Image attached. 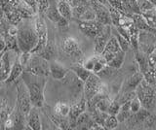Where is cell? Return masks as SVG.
Returning a JSON list of instances; mask_svg holds the SVG:
<instances>
[{"label": "cell", "instance_id": "cell-51", "mask_svg": "<svg viewBox=\"0 0 156 130\" xmlns=\"http://www.w3.org/2000/svg\"><path fill=\"white\" fill-rule=\"evenodd\" d=\"M154 48H156V44H155V45H154Z\"/></svg>", "mask_w": 156, "mask_h": 130}, {"label": "cell", "instance_id": "cell-53", "mask_svg": "<svg viewBox=\"0 0 156 130\" xmlns=\"http://www.w3.org/2000/svg\"><path fill=\"white\" fill-rule=\"evenodd\" d=\"M89 1H90V0H89Z\"/></svg>", "mask_w": 156, "mask_h": 130}, {"label": "cell", "instance_id": "cell-37", "mask_svg": "<svg viewBox=\"0 0 156 130\" xmlns=\"http://www.w3.org/2000/svg\"><path fill=\"white\" fill-rule=\"evenodd\" d=\"M32 54L31 52H21V55H20L19 56V61L20 63H21V65L23 66V68L24 70V68L27 67V65L28 64V61L29 59H30Z\"/></svg>", "mask_w": 156, "mask_h": 130}, {"label": "cell", "instance_id": "cell-25", "mask_svg": "<svg viewBox=\"0 0 156 130\" xmlns=\"http://www.w3.org/2000/svg\"><path fill=\"white\" fill-rule=\"evenodd\" d=\"M105 52H111V54H117L119 51H121V48L119 46V43L117 41L116 37L113 35L111 36L108 41H107L106 45H105Z\"/></svg>", "mask_w": 156, "mask_h": 130}, {"label": "cell", "instance_id": "cell-44", "mask_svg": "<svg viewBox=\"0 0 156 130\" xmlns=\"http://www.w3.org/2000/svg\"><path fill=\"white\" fill-rule=\"evenodd\" d=\"M5 51H6V44H5L4 38L0 35V55H1Z\"/></svg>", "mask_w": 156, "mask_h": 130}, {"label": "cell", "instance_id": "cell-46", "mask_svg": "<svg viewBox=\"0 0 156 130\" xmlns=\"http://www.w3.org/2000/svg\"><path fill=\"white\" fill-rule=\"evenodd\" d=\"M97 1L98 2H99V3H101V4H102V5H107V3H108V2H107V0H97Z\"/></svg>", "mask_w": 156, "mask_h": 130}, {"label": "cell", "instance_id": "cell-45", "mask_svg": "<svg viewBox=\"0 0 156 130\" xmlns=\"http://www.w3.org/2000/svg\"><path fill=\"white\" fill-rule=\"evenodd\" d=\"M4 17V10H3V6L0 4V22H1L2 18Z\"/></svg>", "mask_w": 156, "mask_h": 130}, {"label": "cell", "instance_id": "cell-24", "mask_svg": "<svg viewBox=\"0 0 156 130\" xmlns=\"http://www.w3.org/2000/svg\"><path fill=\"white\" fill-rule=\"evenodd\" d=\"M124 60H125V52L121 50L117 52L113 58L107 63V65H109L110 67H112V68H114V69H119L122 67V65H123Z\"/></svg>", "mask_w": 156, "mask_h": 130}, {"label": "cell", "instance_id": "cell-52", "mask_svg": "<svg viewBox=\"0 0 156 130\" xmlns=\"http://www.w3.org/2000/svg\"><path fill=\"white\" fill-rule=\"evenodd\" d=\"M155 75H156V72H155Z\"/></svg>", "mask_w": 156, "mask_h": 130}, {"label": "cell", "instance_id": "cell-39", "mask_svg": "<svg viewBox=\"0 0 156 130\" xmlns=\"http://www.w3.org/2000/svg\"><path fill=\"white\" fill-rule=\"evenodd\" d=\"M37 1V8H38V13L40 15H43L46 12L48 7L50 6L49 0H36Z\"/></svg>", "mask_w": 156, "mask_h": 130}, {"label": "cell", "instance_id": "cell-30", "mask_svg": "<svg viewBox=\"0 0 156 130\" xmlns=\"http://www.w3.org/2000/svg\"><path fill=\"white\" fill-rule=\"evenodd\" d=\"M115 33L116 34L114 35L115 37H116V39H117V41H118V43H119V46H120V48H121V50L122 51H124L125 52L129 50V48H130V42L126 39L125 37H123L122 36L120 33L118 32V31H115Z\"/></svg>", "mask_w": 156, "mask_h": 130}, {"label": "cell", "instance_id": "cell-50", "mask_svg": "<svg viewBox=\"0 0 156 130\" xmlns=\"http://www.w3.org/2000/svg\"><path fill=\"white\" fill-rule=\"evenodd\" d=\"M67 1H68V2H69V3H70V1H71V0H67Z\"/></svg>", "mask_w": 156, "mask_h": 130}, {"label": "cell", "instance_id": "cell-4", "mask_svg": "<svg viewBox=\"0 0 156 130\" xmlns=\"http://www.w3.org/2000/svg\"><path fill=\"white\" fill-rule=\"evenodd\" d=\"M24 70L38 76L47 77L48 75H50V63L48 60L38 55L37 54H32L30 59L28 61V64L24 68Z\"/></svg>", "mask_w": 156, "mask_h": 130}, {"label": "cell", "instance_id": "cell-8", "mask_svg": "<svg viewBox=\"0 0 156 130\" xmlns=\"http://www.w3.org/2000/svg\"><path fill=\"white\" fill-rule=\"evenodd\" d=\"M90 4L96 13V20L98 22L104 25H112L109 9H107L105 5H102V4L99 3L97 0H90Z\"/></svg>", "mask_w": 156, "mask_h": 130}, {"label": "cell", "instance_id": "cell-41", "mask_svg": "<svg viewBox=\"0 0 156 130\" xmlns=\"http://www.w3.org/2000/svg\"><path fill=\"white\" fill-rule=\"evenodd\" d=\"M94 65H95V57L94 56L91 57L89 59H87L84 63H83V66H84L86 69L91 71L92 73H93V69H94Z\"/></svg>", "mask_w": 156, "mask_h": 130}, {"label": "cell", "instance_id": "cell-17", "mask_svg": "<svg viewBox=\"0 0 156 130\" xmlns=\"http://www.w3.org/2000/svg\"><path fill=\"white\" fill-rule=\"evenodd\" d=\"M23 72V66L21 65V63H20L19 61V57H16V59H15L14 63L12 65V68H11V72H10V75L8 77L7 81L5 82V83H13V82H15L16 80H18L20 77L22 76Z\"/></svg>", "mask_w": 156, "mask_h": 130}, {"label": "cell", "instance_id": "cell-43", "mask_svg": "<svg viewBox=\"0 0 156 130\" xmlns=\"http://www.w3.org/2000/svg\"><path fill=\"white\" fill-rule=\"evenodd\" d=\"M24 2H26L27 5L30 6L34 11L36 13H38V8H37V1L36 0H23Z\"/></svg>", "mask_w": 156, "mask_h": 130}, {"label": "cell", "instance_id": "cell-19", "mask_svg": "<svg viewBox=\"0 0 156 130\" xmlns=\"http://www.w3.org/2000/svg\"><path fill=\"white\" fill-rule=\"evenodd\" d=\"M136 60L139 64V69L143 74H145L146 72H148L149 64H148V57L146 56L144 52H136Z\"/></svg>", "mask_w": 156, "mask_h": 130}, {"label": "cell", "instance_id": "cell-15", "mask_svg": "<svg viewBox=\"0 0 156 130\" xmlns=\"http://www.w3.org/2000/svg\"><path fill=\"white\" fill-rule=\"evenodd\" d=\"M68 73H69V70L58 62L52 61L50 63V75L53 79L58 81L63 80Z\"/></svg>", "mask_w": 156, "mask_h": 130}, {"label": "cell", "instance_id": "cell-11", "mask_svg": "<svg viewBox=\"0 0 156 130\" xmlns=\"http://www.w3.org/2000/svg\"><path fill=\"white\" fill-rule=\"evenodd\" d=\"M79 25V29L84 33V34L90 38H95L98 33H99L101 28L104 27V25H101L97 20L94 21H89V22H84V21H79L78 22Z\"/></svg>", "mask_w": 156, "mask_h": 130}, {"label": "cell", "instance_id": "cell-2", "mask_svg": "<svg viewBox=\"0 0 156 130\" xmlns=\"http://www.w3.org/2000/svg\"><path fill=\"white\" fill-rule=\"evenodd\" d=\"M17 26L18 32L16 38L20 52H31L38 42L35 26H32L29 23L22 25L21 22Z\"/></svg>", "mask_w": 156, "mask_h": 130}, {"label": "cell", "instance_id": "cell-35", "mask_svg": "<svg viewBox=\"0 0 156 130\" xmlns=\"http://www.w3.org/2000/svg\"><path fill=\"white\" fill-rule=\"evenodd\" d=\"M131 115H132V112L130 110H124L120 108V111L118 112V114L116 115V118L118 119L119 122H123L128 118H130Z\"/></svg>", "mask_w": 156, "mask_h": 130}, {"label": "cell", "instance_id": "cell-1", "mask_svg": "<svg viewBox=\"0 0 156 130\" xmlns=\"http://www.w3.org/2000/svg\"><path fill=\"white\" fill-rule=\"evenodd\" d=\"M21 78L28 90L32 106L36 108H42L44 105V100H45V98H44V89H45L47 82L46 77L38 76L23 70Z\"/></svg>", "mask_w": 156, "mask_h": 130}, {"label": "cell", "instance_id": "cell-32", "mask_svg": "<svg viewBox=\"0 0 156 130\" xmlns=\"http://www.w3.org/2000/svg\"><path fill=\"white\" fill-rule=\"evenodd\" d=\"M136 4H138L139 10H140L143 13L150 10V9H152L154 7L149 0H136Z\"/></svg>", "mask_w": 156, "mask_h": 130}, {"label": "cell", "instance_id": "cell-47", "mask_svg": "<svg viewBox=\"0 0 156 130\" xmlns=\"http://www.w3.org/2000/svg\"><path fill=\"white\" fill-rule=\"evenodd\" d=\"M49 3H50V5H55L58 3V1L57 0H49Z\"/></svg>", "mask_w": 156, "mask_h": 130}, {"label": "cell", "instance_id": "cell-16", "mask_svg": "<svg viewBox=\"0 0 156 130\" xmlns=\"http://www.w3.org/2000/svg\"><path fill=\"white\" fill-rule=\"evenodd\" d=\"M132 20H133L134 25L139 28V30L149 31V32H156V28L151 27L148 25V22H147V21H146V18L143 15H140V14H138V13L134 14L133 17H132Z\"/></svg>", "mask_w": 156, "mask_h": 130}, {"label": "cell", "instance_id": "cell-27", "mask_svg": "<svg viewBox=\"0 0 156 130\" xmlns=\"http://www.w3.org/2000/svg\"><path fill=\"white\" fill-rule=\"evenodd\" d=\"M109 13H110V18H111V23L115 26H118L123 13H121L120 11L117 10V9L111 6L109 8Z\"/></svg>", "mask_w": 156, "mask_h": 130}, {"label": "cell", "instance_id": "cell-40", "mask_svg": "<svg viewBox=\"0 0 156 130\" xmlns=\"http://www.w3.org/2000/svg\"><path fill=\"white\" fill-rule=\"evenodd\" d=\"M148 64L149 69H153L154 71H156V48L153 49L150 55L148 56Z\"/></svg>", "mask_w": 156, "mask_h": 130}, {"label": "cell", "instance_id": "cell-22", "mask_svg": "<svg viewBox=\"0 0 156 130\" xmlns=\"http://www.w3.org/2000/svg\"><path fill=\"white\" fill-rule=\"evenodd\" d=\"M70 70L76 75V77L78 79H79L81 82H83V83H84V82L89 78V76L92 74L91 71L86 69L85 67L81 64H77V65L72 66Z\"/></svg>", "mask_w": 156, "mask_h": 130}, {"label": "cell", "instance_id": "cell-28", "mask_svg": "<svg viewBox=\"0 0 156 130\" xmlns=\"http://www.w3.org/2000/svg\"><path fill=\"white\" fill-rule=\"evenodd\" d=\"M118 123H119V122H118V119H117L116 115H108L105 120L104 126L105 129H115L117 126H118Z\"/></svg>", "mask_w": 156, "mask_h": 130}, {"label": "cell", "instance_id": "cell-10", "mask_svg": "<svg viewBox=\"0 0 156 130\" xmlns=\"http://www.w3.org/2000/svg\"><path fill=\"white\" fill-rule=\"evenodd\" d=\"M111 27L110 25H104L101 30L95 37V54L101 55L104 52L105 45L108 39L111 37Z\"/></svg>", "mask_w": 156, "mask_h": 130}, {"label": "cell", "instance_id": "cell-33", "mask_svg": "<svg viewBox=\"0 0 156 130\" xmlns=\"http://www.w3.org/2000/svg\"><path fill=\"white\" fill-rule=\"evenodd\" d=\"M140 108H141V103H140L139 97L136 95L135 97L131 100V104H130V109H131L132 114L138 113L139 111L140 110Z\"/></svg>", "mask_w": 156, "mask_h": 130}, {"label": "cell", "instance_id": "cell-49", "mask_svg": "<svg viewBox=\"0 0 156 130\" xmlns=\"http://www.w3.org/2000/svg\"><path fill=\"white\" fill-rule=\"evenodd\" d=\"M58 2H60V1H67V0H57Z\"/></svg>", "mask_w": 156, "mask_h": 130}, {"label": "cell", "instance_id": "cell-26", "mask_svg": "<svg viewBox=\"0 0 156 130\" xmlns=\"http://www.w3.org/2000/svg\"><path fill=\"white\" fill-rule=\"evenodd\" d=\"M69 109H70V107L67 104L62 103V102H58L55 105V107H54V112H55V115H58V117L66 118L68 115Z\"/></svg>", "mask_w": 156, "mask_h": 130}, {"label": "cell", "instance_id": "cell-5", "mask_svg": "<svg viewBox=\"0 0 156 130\" xmlns=\"http://www.w3.org/2000/svg\"><path fill=\"white\" fill-rule=\"evenodd\" d=\"M17 91H18L17 103L19 106V109L24 115H27L29 113L30 109L32 108V104L30 101V97H29L28 90L22 78L21 80L17 81Z\"/></svg>", "mask_w": 156, "mask_h": 130}, {"label": "cell", "instance_id": "cell-21", "mask_svg": "<svg viewBox=\"0 0 156 130\" xmlns=\"http://www.w3.org/2000/svg\"><path fill=\"white\" fill-rule=\"evenodd\" d=\"M144 79V76L140 71L134 73L129 78L128 82H127V85H126L127 89H126V91L135 90L136 88V86H138L141 83V81H143Z\"/></svg>", "mask_w": 156, "mask_h": 130}, {"label": "cell", "instance_id": "cell-34", "mask_svg": "<svg viewBox=\"0 0 156 130\" xmlns=\"http://www.w3.org/2000/svg\"><path fill=\"white\" fill-rule=\"evenodd\" d=\"M107 2H108V4L111 7L117 9V10L120 11L121 13L124 14L126 12V8L122 0H107Z\"/></svg>", "mask_w": 156, "mask_h": 130}, {"label": "cell", "instance_id": "cell-12", "mask_svg": "<svg viewBox=\"0 0 156 130\" xmlns=\"http://www.w3.org/2000/svg\"><path fill=\"white\" fill-rule=\"evenodd\" d=\"M62 49L71 57H79L82 55L81 48L76 39L72 37H66L62 43Z\"/></svg>", "mask_w": 156, "mask_h": 130}, {"label": "cell", "instance_id": "cell-18", "mask_svg": "<svg viewBox=\"0 0 156 130\" xmlns=\"http://www.w3.org/2000/svg\"><path fill=\"white\" fill-rule=\"evenodd\" d=\"M37 55L43 57V58H45L48 61L53 60L57 55V50H56L55 45H54V43L49 42V40H48L47 45L44 47L40 52H38Z\"/></svg>", "mask_w": 156, "mask_h": 130}, {"label": "cell", "instance_id": "cell-9", "mask_svg": "<svg viewBox=\"0 0 156 130\" xmlns=\"http://www.w3.org/2000/svg\"><path fill=\"white\" fill-rule=\"evenodd\" d=\"M12 52L13 51L11 50H6L2 54L1 57H0V82L1 83H5L7 81L10 72H11L12 65L15 59H16L15 58L14 60H12Z\"/></svg>", "mask_w": 156, "mask_h": 130}, {"label": "cell", "instance_id": "cell-48", "mask_svg": "<svg viewBox=\"0 0 156 130\" xmlns=\"http://www.w3.org/2000/svg\"><path fill=\"white\" fill-rule=\"evenodd\" d=\"M149 1L152 3V5L154 6V7H156V0H149Z\"/></svg>", "mask_w": 156, "mask_h": 130}, {"label": "cell", "instance_id": "cell-3", "mask_svg": "<svg viewBox=\"0 0 156 130\" xmlns=\"http://www.w3.org/2000/svg\"><path fill=\"white\" fill-rule=\"evenodd\" d=\"M136 94L140 101L141 107L148 111L155 107L156 91L151 88L150 84H148L145 80L141 81V83L136 86Z\"/></svg>", "mask_w": 156, "mask_h": 130}, {"label": "cell", "instance_id": "cell-20", "mask_svg": "<svg viewBox=\"0 0 156 130\" xmlns=\"http://www.w3.org/2000/svg\"><path fill=\"white\" fill-rule=\"evenodd\" d=\"M58 10L60 12L61 16L66 20H72V6L68 1H60L57 3Z\"/></svg>", "mask_w": 156, "mask_h": 130}, {"label": "cell", "instance_id": "cell-42", "mask_svg": "<svg viewBox=\"0 0 156 130\" xmlns=\"http://www.w3.org/2000/svg\"><path fill=\"white\" fill-rule=\"evenodd\" d=\"M68 22H69V21L62 17V18H61V20L58 21V22L56 23V25H57V26H58V28H60V29H65V28L68 27Z\"/></svg>", "mask_w": 156, "mask_h": 130}, {"label": "cell", "instance_id": "cell-29", "mask_svg": "<svg viewBox=\"0 0 156 130\" xmlns=\"http://www.w3.org/2000/svg\"><path fill=\"white\" fill-rule=\"evenodd\" d=\"M111 103V100L107 97V96H105V97H102L101 100H99L96 104V108L98 110L101 111V112H105V113H107V110H108V107Z\"/></svg>", "mask_w": 156, "mask_h": 130}, {"label": "cell", "instance_id": "cell-14", "mask_svg": "<svg viewBox=\"0 0 156 130\" xmlns=\"http://www.w3.org/2000/svg\"><path fill=\"white\" fill-rule=\"evenodd\" d=\"M38 108L33 107L30 109L29 113L27 115V126H29L30 129L33 130H40L42 128L41 124V119H40V115L38 112Z\"/></svg>", "mask_w": 156, "mask_h": 130}, {"label": "cell", "instance_id": "cell-23", "mask_svg": "<svg viewBox=\"0 0 156 130\" xmlns=\"http://www.w3.org/2000/svg\"><path fill=\"white\" fill-rule=\"evenodd\" d=\"M44 15L46 16V18H48L49 21H51L54 23H57L58 21L61 20V14L58 10V7H57V4L55 5H50L48 7V9L46 10V12L44 13Z\"/></svg>", "mask_w": 156, "mask_h": 130}, {"label": "cell", "instance_id": "cell-38", "mask_svg": "<svg viewBox=\"0 0 156 130\" xmlns=\"http://www.w3.org/2000/svg\"><path fill=\"white\" fill-rule=\"evenodd\" d=\"M136 90H129V91H125V93L120 97L118 102L120 103V105H122L123 103L127 102V101H130L133 99L136 96Z\"/></svg>", "mask_w": 156, "mask_h": 130}, {"label": "cell", "instance_id": "cell-6", "mask_svg": "<svg viewBox=\"0 0 156 130\" xmlns=\"http://www.w3.org/2000/svg\"><path fill=\"white\" fill-rule=\"evenodd\" d=\"M34 26H35V30L37 33L38 42H37L36 47L31 51V54H37V52H40L48 43V28H47L45 21H44V18H42V15H39L38 17L35 18Z\"/></svg>", "mask_w": 156, "mask_h": 130}, {"label": "cell", "instance_id": "cell-36", "mask_svg": "<svg viewBox=\"0 0 156 130\" xmlns=\"http://www.w3.org/2000/svg\"><path fill=\"white\" fill-rule=\"evenodd\" d=\"M120 108H121V105L118 101H111L108 110H107V114L111 115H116L120 111Z\"/></svg>", "mask_w": 156, "mask_h": 130}, {"label": "cell", "instance_id": "cell-13", "mask_svg": "<svg viewBox=\"0 0 156 130\" xmlns=\"http://www.w3.org/2000/svg\"><path fill=\"white\" fill-rule=\"evenodd\" d=\"M87 109V100L82 98L80 102L70 106L69 113H68V122L70 124V128H75V122L78 115H80L83 112H85Z\"/></svg>", "mask_w": 156, "mask_h": 130}, {"label": "cell", "instance_id": "cell-31", "mask_svg": "<svg viewBox=\"0 0 156 130\" xmlns=\"http://www.w3.org/2000/svg\"><path fill=\"white\" fill-rule=\"evenodd\" d=\"M96 20V13L91 6L87 9V10L82 14V16L79 18V21H84V22H89V21H94Z\"/></svg>", "mask_w": 156, "mask_h": 130}, {"label": "cell", "instance_id": "cell-7", "mask_svg": "<svg viewBox=\"0 0 156 130\" xmlns=\"http://www.w3.org/2000/svg\"><path fill=\"white\" fill-rule=\"evenodd\" d=\"M101 80L99 76L95 73H92L89 78L84 82V98L88 101L92 99L94 96L101 92Z\"/></svg>", "mask_w": 156, "mask_h": 130}]
</instances>
